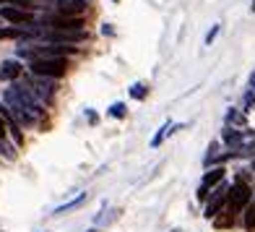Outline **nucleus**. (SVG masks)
Here are the masks:
<instances>
[{
	"label": "nucleus",
	"instance_id": "nucleus-10",
	"mask_svg": "<svg viewBox=\"0 0 255 232\" xmlns=\"http://www.w3.org/2000/svg\"><path fill=\"white\" fill-rule=\"evenodd\" d=\"M224 172H227L224 167H211V170H208L206 175H203V180H201V188H206L208 193H211V191L216 188V185L224 180Z\"/></svg>",
	"mask_w": 255,
	"mask_h": 232
},
{
	"label": "nucleus",
	"instance_id": "nucleus-28",
	"mask_svg": "<svg viewBox=\"0 0 255 232\" xmlns=\"http://www.w3.org/2000/svg\"><path fill=\"white\" fill-rule=\"evenodd\" d=\"M253 13H255V0H253Z\"/></svg>",
	"mask_w": 255,
	"mask_h": 232
},
{
	"label": "nucleus",
	"instance_id": "nucleus-11",
	"mask_svg": "<svg viewBox=\"0 0 255 232\" xmlns=\"http://www.w3.org/2000/svg\"><path fill=\"white\" fill-rule=\"evenodd\" d=\"M21 63L18 60H3V65H0V81H13L21 76Z\"/></svg>",
	"mask_w": 255,
	"mask_h": 232
},
{
	"label": "nucleus",
	"instance_id": "nucleus-14",
	"mask_svg": "<svg viewBox=\"0 0 255 232\" xmlns=\"http://www.w3.org/2000/svg\"><path fill=\"white\" fill-rule=\"evenodd\" d=\"M175 131H180V125H175V123H169V120H167V123H164V125H161V128H159V133H156V136L151 138V146H154V149H156V146H161V141H164L167 136H172Z\"/></svg>",
	"mask_w": 255,
	"mask_h": 232
},
{
	"label": "nucleus",
	"instance_id": "nucleus-6",
	"mask_svg": "<svg viewBox=\"0 0 255 232\" xmlns=\"http://www.w3.org/2000/svg\"><path fill=\"white\" fill-rule=\"evenodd\" d=\"M26 89L31 91L34 97H37V102H39V104H52L55 91H57V84H55V78L34 76V81H31V84H26Z\"/></svg>",
	"mask_w": 255,
	"mask_h": 232
},
{
	"label": "nucleus",
	"instance_id": "nucleus-1",
	"mask_svg": "<svg viewBox=\"0 0 255 232\" xmlns=\"http://www.w3.org/2000/svg\"><path fill=\"white\" fill-rule=\"evenodd\" d=\"M5 104H8L10 110L29 112L31 118H37V120L44 115V110H42V104L37 102V97H34L26 86H18V84H13L10 89H5Z\"/></svg>",
	"mask_w": 255,
	"mask_h": 232
},
{
	"label": "nucleus",
	"instance_id": "nucleus-25",
	"mask_svg": "<svg viewBox=\"0 0 255 232\" xmlns=\"http://www.w3.org/2000/svg\"><path fill=\"white\" fill-rule=\"evenodd\" d=\"M0 138H5V123H3V118H0Z\"/></svg>",
	"mask_w": 255,
	"mask_h": 232
},
{
	"label": "nucleus",
	"instance_id": "nucleus-24",
	"mask_svg": "<svg viewBox=\"0 0 255 232\" xmlns=\"http://www.w3.org/2000/svg\"><path fill=\"white\" fill-rule=\"evenodd\" d=\"M102 34H104V37H112V34H115L112 24H102Z\"/></svg>",
	"mask_w": 255,
	"mask_h": 232
},
{
	"label": "nucleus",
	"instance_id": "nucleus-27",
	"mask_svg": "<svg viewBox=\"0 0 255 232\" xmlns=\"http://www.w3.org/2000/svg\"><path fill=\"white\" fill-rule=\"evenodd\" d=\"M8 3H18V0H0V5H8Z\"/></svg>",
	"mask_w": 255,
	"mask_h": 232
},
{
	"label": "nucleus",
	"instance_id": "nucleus-12",
	"mask_svg": "<svg viewBox=\"0 0 255 232\" xmlns=\"http://www.w3.org/2000/svg\"><path fill=\"white\" fill-rule=\"evenodd\" d=\"M86 199H89V193L84 191V193H78V196H76V199H71V201H65L63 206H57V209H55V212H52V214H55V217H60V214H68V212H73V209H78V206H81V204H84Z\"/></svg>",
	"mask_w": 255,
	"mask_h": 232
},
{
	"label": "nucleus",
	"instance_id": "nucleus-26",
	"mask_svg": "<svg viewBox=\"0 0 255 232\" xmlns=\"http://www.w3.org/2000/svg\"><path fill=\"white\" fill-rule=\"evenodd\" d=\"M250 89L255 91V71H253V76H250Z\"/></svg>",
	"mask_w": 255,
	"mask_h": 232
},
{
	"label": "nucleus",
	"instance_id": "nucleus-23",
	"mask_svg": "<svg viewBox=\"0 0 255 232\" xmlns=\"http://www.w3.org/2000/svg\"><path fill=\"white\" fill-rule=\"evenodd\" d=\"M86 120H89L91 125H97V123H99V118H97V112L91 110V107H86Z\"/></svg>",
	"mask_w": 255,
	"mask_h": 232
},
{
	"label": "nucleus",
	"instance_id": "nucleus-15",
	"mask_svg": "<svg viewBox=\"0 0 255 232\" xmlns=\"http://www.w3.org/2000/svg\"><path fill=\"white\" fill-rule=\"evenodd\" d=\"M29 29L26 26H16V29H0V39H26L29 37Z\"/></svg>",
	"mask_w": 255,
	"mask_h": 232
},
{
	"label": "nucleus",
	"instance_id": "nucleus-18",
	"mask_svg": "<svg viewBox=\"0 0 255 232\" xmlns=\"http://www.w3.org/2000/svg\"><path fill=\"white\" fill-rule=\"evenodd\" d=\"M130 97L133 99H146L148 97V86L146 84H133L130 86Z\"/></svg>",
	"mask_w": 255,
	"mask_h": 232
},
{
	"label": "nucleus",
	"instance_id": "nucleus-29",
	"mask_svg": "<svg viewBox=\"0 0 255 232\" xmlns=\"http://www.w3.org/2000/svg\"><path fill=\"white\" fill-rule=\"evenodd\" d=\"M86 232H97V230H86Z\"/></svg>",
	"mask_w": 255,
	"mask_h": 232
},
{
	"label": "nucleus",
	"instance_id": "nucleus-3",
	"mask_svg": "<svg viewBox=\"0 0 255 232\" xmlns=\"http://www.w3.org/2000/svg\"><path fill=\"white\" fill-rule=\"evenodd\" d=\"M222 141L232 149V152H248V149H255V131L245 128V131H237V128H227L222 131Z\"/></svg>",
	"mask_w": 255,
	"mask_h": 232
},
{
	"label": "nucleus",
	"instance_id": "nucleus-13",
	"mask_svg": "<svg viewBox=\"0 0 255 232\" xmlns=\"http://www.w3.org/2000/svg\"><path fill=\"white\" fill-rule=\"evenodd\" d=\"M245 123H248V115L242 110H235V107L227 110V125L229 128H245Z\"/></svg>",
	"mask_w": 255,
	"mask_h": 232
},
{
	"label": "nucleus",
	"instance_id": "nucleus-4",
	"mask_svg": "<svg viewBox=\"0 0 255 232\" xmlns=\"http://www.w3.org/2000/svg\"><path fill=\"white\" fill-rule=\"evenodd\" d=\"M250 201H253V188H250V183L240 175L235 180V185L229 188V204L227 206H229L232 214H237V212H242V209H248Z\"/></svg>",
	"mask_w": 255,
	"mask_h": 232
},
{
	"label": "nucleus",
	"instance_id": "nucleus-19",
	"mask_svg": "<svg viewBox=\"0 0 255 232\" xmlns=\"http://www.w3.org/2000/svg\"><path fill=\"white\" fill-rule=\"evenodd\" d=\"M242 225H245V230H248V232H255V204H253V206H248V212H245V222H242Z\"/></svg>",
	"mask_w": 255,
	"mask_h": 232
},
{
	"label": "nucleus",
	"instance_id": "nucleus-2",
	"mask_svg": "<svg viewBox=\"0 0 255 232\" xmlns=\"http://www.w3.org/2000/svg\"><path fill=\"white\" fill-rule=\"evenodd\" d=\"M68 68H71V63H68V57H39V60H31L29 63V71L34 76H42V78H63L68 73Z\"/></svg>",
	"mask_w": 255,
	"mask_h": 232
},
{
	"label": "nucleus",
	"instance_id": "nucleus-20",
	"mask_svg": "<svg viewBox=\"0 0 255 232\" xmlns=\"http://www.w3.org/2000/svg\"><path fill=\"white\" fill-rule=\"evenodd\" d=\"M107 112L112 115V118H118V120H123V118H125V115H128V107H125V104H123V102H115V104H112V107H110Z\"/></svg>",
	"mask_w": 255,
	"mask_h": 232
},
{
	"label": "nucleus",
	"instance_id": "nucleus-7",
	"mask_svg": "<svg viewBox=\"0 0 255 232\" xmlns=\"http://www.w3.org/2000/svg\"><path fill=\"white\" fill-rule=\"evenodd\" d=\"M42 39H47L50 44H78L86 39L84 31H42Z\"/></svg>",
	"mask_w": 255,
	"mask_h": 232
},
{
	"label": "nucleus",
	"instance_id": "nucleus-9",
	"mask_svg": "<svg viewBox=\"0 0 255 232\" xmlns=\"http://www.w3.org/2000/svg\"><path fill=\"white\" fill-rule=\"evenodd\" d=\"M86 10V0H63L60 5H57V13H63V16H73V18H81V13Z\"/></svg>",
	"mask_w": 255,
	"mask_h": 232
},
{
	"label": "nucleus",
	"instance_id": "nucleus-17",
	"mask_svg": "<svg viewBox=\"0 0 255 232\" xmlns=\"http://www.w3.org/2000/svg\"><path fill=\"white\" fill-rule=\"evenodd\" d=\"M0 157H5V159H16V144H8L5 138H0Z\"/></svg>",
	"mask_w": 255,
	"mask_h": 232
},
{
	"label": "nucleus",
	"instance_id": "nucleus-5",
	"mask_svg": "<svg viewBox=\"0 0 255 232\" xmlns=\"http://www.w3.org/2000/svg\"><path fill=\"white\" fill-rule=\"evenodd\" d=\"M229 188H232V185H229L227 180H222V183H219L216 188L211 191V196H208V204H206V212H203L206 219H216L219 212H222V206L229 204Z\"/></svg>",
	"mask_w": 255,
	"mask_h": 232
},
{
	"label": "nucleus",
	"instance_id": "nucleus-16",
	"mask_svg": "<svg viewBox=\"0 0 255 232\" xmlns=\"http://www.w3.org/2000/svg\"><path fill=\"white\" fill-rule=\"evenodd\" d=\"M224 217H216L214 219V225L219 227V230H227V227H232V225H235V214H232V212H222Z\"/></svg>",
	"mask_w": 255,
	"mask_h": 232
},
{
	"label": "nucleus",
	"instance_id": "nucleus-8",
	"mask_svg": "<svg viewBox=\"0 0 255 232\" xmlns=\"http://www.w3.org/2000/svg\"><path fill=\"white\" fill-rule=\"evenodd\" d=\"M0 16H3L5 21H10V24H18V26H31L34 24V16L29 13V10L16 8V5H3L0 8Z\"/></svg>",
	"mask_w": 255,
	"mask_h": 232
},
{
	"label": "nucleus",
	"instance_id": "nucleus-22",
	"mask_svg": "<svg viewBox=\"0 0 255 232\" xmlns=\"http://www.w3.org/2000/svg\"><path fill=\"white\" fill-rule=\"evenodd\" d=\"M219 31H222V24H214V26H211V31L206 34V44H211V42L219 37Z\"/></svg>",
	"mask_w": 255,
	"mask_h": 232
},
{
	"label": "nucleus",
	"instance_id": "nucleus-21",
	"mask_svg": "<svg viewBox=\"0 0 255 232\" xmlns=\"http://www.w3.org/2000/svg\"><path fill=\"white\" fill-rule=\"evenodd\" d=\"M242 102H245V110H255V91L248 89L245 97H242Z\"/></svg>",
	"mask_w": 255,
	"mask_h": 232
}]
</instances>
